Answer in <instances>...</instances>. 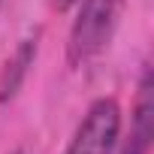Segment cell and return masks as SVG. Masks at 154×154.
<instances>
[{"label": "cell", "mask_w": 154, "mask_h": 154, "mask_svg": "<svg viewBox=\"0 0 154 154\" xmlns=\"http://www.w3.org/2000/svg\"><path fill=\"white\" fill-rule=\"evenodd\" d=\"M36 48H39V36H24L18 42V48L12 51V57L6 60V66L0 69V103H6L18 94V88L24 85L27 79V72L36 60Z\"/></svg>", "instance_id": "obj_4"}, {"label": "cell", "mask_w": 154, "mask_h": 154, "mask_svg": "<svg viewBox=\"0 0 154 154\" xmlns=\"http://www.w3.org/2000/svg\"><path fill=\"white\" fill-rule=\"evenodd\" d=\"M121 106L115 97H97L69 136L63 154H118Z\"/></svg>", "instance_id": "obj_2"}, {"label": "cell", "mask_w": 154, "mask_h": 154, "mask_svg": "<svg viewBox=\"0 0 154 154\" xmlns=\"http://www.w3.org/2000/svg\"><path fill=\"white\" fill-rule=\"evenodd\" d=\"M51 3H54L57 9H72V6H75V0H51Z\"/></svg>", "instance_id": "obj_5"}, {"label": "cell", "mask_w": 154, "mask_h": 154, "mask_svg": "<svg viewBox=\"0 0 154 154\" xmlns=\"http://www.w3.org/2000/svg\"><path fill=\"white\" fill-rule=\"evenodd\" d=\"M151 145H154V79L151 66H145L130 109V130L124 139H118V154H151Z\"/></svg>", "instance_id": "obj_3"}, {"label": "cell", "mask_w": 154, "mask_h": 154, "mask_svg": "<svg viewBox=\"0 0 154 154\" xmlns=\"http://www.w3.org/2000/svg\"><path fill=\"white\" fill-rule=\"evenodd\" d=\"M15 154H21V151H15Z\"/></svg>", "instance_id": "obj_7"}, {"label": "cell", "mask_w": 154, "mask_h": 154, "mask_svg": "<svg viewBox=\"0 0 154 154\" xmlns=\"http://www.w3.org/2000/svg\"><path fill=\"white\" fill-rule=\"evenodd\" d=\"M0 6H3V0H0Z\"/></svg>", "instance_id": "obj_6"}, {"label": "cell", "mask_w": 154, "mask_h": 154, "mask_svg": "<svg viewBox=\"0 0 154 154\" xmlns=\"http://www.w3.org/2000/svg\"><path fill=\"white\" fill-rule=\"evenodd\" d=\"M124 6L127 0H75V18L66 36V60L72 69L88 66L109 48Z\"/></svg>", "instance_id": "obj_1"}]
</instances>
